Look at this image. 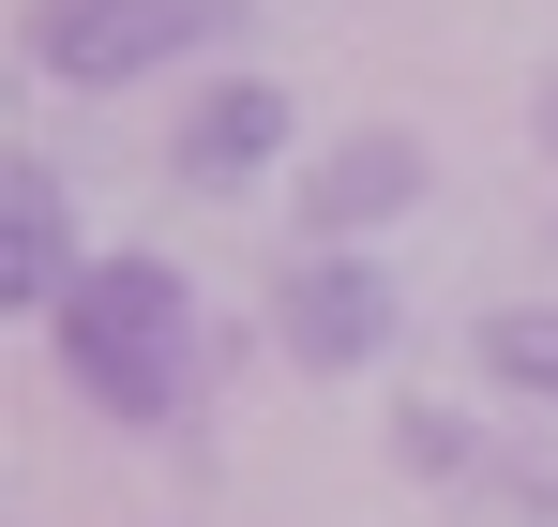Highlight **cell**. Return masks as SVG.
<instances>
[{"label": "cell", "instance_id": "cell-1", "mask_svg": "<svg viewBox=\"0 0 558 527\" xmlns=\"http://www.w3.org/2000/svg\"><path fill=\"white\" fill-rule=\"evenodd\" d=\"M46 332H61V377L92 392L106 422H167L196 392V286L167 257H92Z\"/></svg>", "mask_w": 558, "mask_h": 527}, {"label": "cell", "instance_id": "cell-2", "mask_svg": "<svg viewBox=\"0 0 558 527\" xmlns=\"http://www.w3.org/2000/svg\"><path fill=\"white\" fill-rule=\"evenodd\" d=\"M242 30V0H31V61L76 90H136L167 61H211Z\"/></svg>", "mask_w": 558, "mask_h": 527}, {"label": "cell", "instance_id": "cell-3", "mask_svg": "<svg viewBox=\"0 0 558 527\" xmlns=\"http://www.w3.org/2000/svg\"><path fill=\"white\" fill-rule=\"evenodd\" d=\"M272 332H287V361L348 377V361H377V347H392V271H377V257H348V242H317V257L272 286Z\"/></svg>", "mask_w": 558, "mask_h": 527}, {"label": "cell", "instance_id": "cell-4", "mask_svg": "<svg viewBox=\"0 0 558 527\" xmlns=\"http://www.w3.org/2000/svg\"><path fill=\"white\" fill-rule=\"evenodd\" d=\"M76 211H61V167H31V151H15V167H0V302H15V317H61V302H76Z\"/></svg>", "mask_w": 558, "mask_h": 527}, {"label": "cell", "instance_id": "cell-5", "mask_svg": "<svg viewBox=\"0 0 558 527\" xmlns=\"http://www.w3.org/2000/svg\"><path fill=\"white\" fill-rule=\"evenodd\" d=\"M408 196H423V136H392V121H377V136H348V151H317V181H302V226L363 257V226H392Z\"/></svg>", "mask_w": 558, "mask_h": 527}, {"label": "cell", "instance_id": "cell-6", "mask_svg": "<svg viewBox=\"0 0 558 527\" xmlns=\"http://www.w3.org/2000/svg\"><path fill=\"white\" fill-rule=\"evenodd\" d=\"M272 151H287V90H272V76H227V90L182 121V181H257Z\"/></svg>", "mask_w": 558, "mask_h": 527}, {"label": "cell", "instance_id": "cell-7", "mask_svg": "<svg viewBox=\"0 0 558 527\" xmlns=\"http://www.w3.org/2000/svg\"><path fill=\"white\" fill-rule=\"evenodd\" d=\"M483 377L529 392V407H558V302H498L483 317Z\"/></svg>", "mask_w": 558, "mask_h": 527}, {"label": "cell", "instance_id": "cell-8", "mask_svg": "<svg viewBox=\"0 0 558 527\" xmlns=\"http://www.w3.org/2000/svg\"><path fill=\"white\" fill-rule=\"evenodd\" d=\"M544 136H558V76H544Z\"/></svg>", "mask_w": 558, "mask_h": 527}]
</instances>
